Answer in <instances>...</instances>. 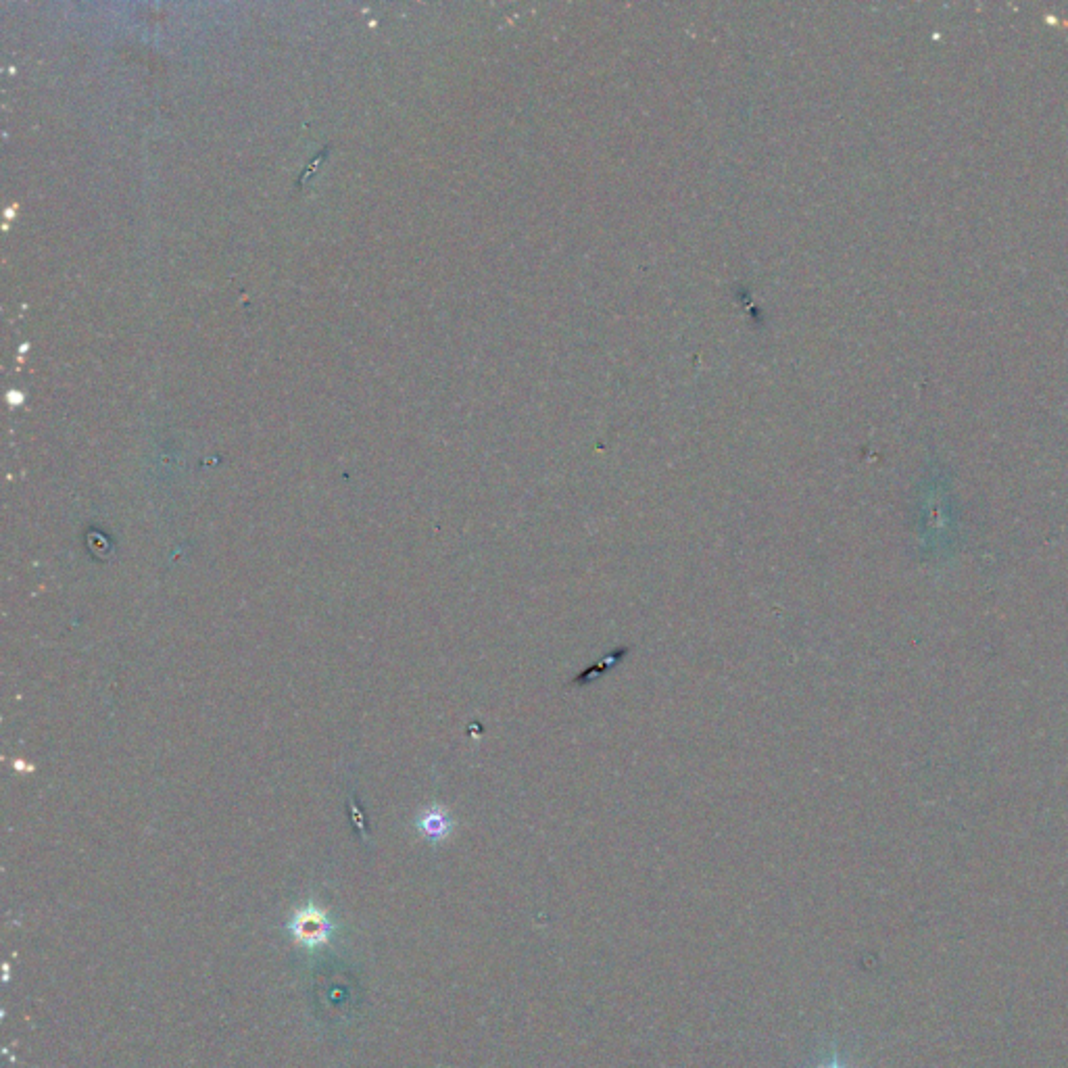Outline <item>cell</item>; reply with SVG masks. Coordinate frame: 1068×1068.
I'll list each match as a JSON object with an SVG mask.
<instances>
[{"label": "cell", "instance_id": "3", "mask_svg": "<svg viewBox=\"0 0 1068 1068\" xmlns=\"http://www.w3.org/2000/svg\"><path fill=\"white\" fill-rule=\"evenodd\" d=\"M814 1068H852V1066H849V1064L845 1062V1056L841 1054V1050H839L837 1043H833L831 1050H829V1054L824 1056Z\"/></svg>", "mask_w": 1068, "mask_h": 1068}, {"label": "cell", "instance_id": "1", "mask_svg": "<svg viewBox=\"0 0 1068 1068\" xmlns=\"http://www.w3.org/2000/svg\"><path fill=\"white\" fill-rule=\"evenodd\" d=\"M288 929L293 933V939L307 950L326 945L332 937V922L328 914L313 904L297 910L290 918Z\"/></svg>", "mask_w": 1068, "mask_h": 1068}, {"label": "cell", "instance_id": "2", "mask_svg": "<svg viewBox=\"0 0 1068 1068\" xmlns=\"http://www.w3.org/2000/svg\"><path fill=\"white\" fill-rule=\"evenodd\" d=\"M418 831L430 843H441L453 833V818L445 808H428L418 818Z\"/></svg>", "mask_w": 1068, "mask_h": 1068}]
</instances>
